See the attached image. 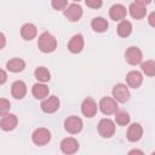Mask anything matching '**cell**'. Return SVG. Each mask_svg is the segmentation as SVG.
Wrapping results in <instances>:
<instances>
[{
  "label": "cell",
  "mask_w": 155,
  "mask_h": 155,
  "mask_svg": "<svg viewBox=\"0 0 155 155\" xmlns=\"http://www.w3.org/2000/svg\"><path fill=\"white\" fill-rule=\"evenodd\" d=\"M128 154H140V155H143L144 153H143L142 150H138V149H133V150H130V151H128Z\"/></svg>",
  "instance_id": "d6a6232c"
},
{
  "label": "cell",
  "mask_w": 155,
  "mask_h": 155,
  "mask_svg": "<svg viewBox=\"0 0 155 155\" xmlns=\"http://www.w3.org/2000/svg\"><path fill=\"white\" fill-rule=\"evenodd\" d=\"M109 16L113 21H122L127 16V10L122 4H115L109 10Z\"/></svg>",
  "instance_id": "5bb4252c"
},
{
  "label": "cell",
  "mask_w": 155,
  "mask_h": 155,
  "mask_svg": "<svg viewBox=\"0 0 155 155\" xmlns=\"http://www.w3.org/2000/svg\"><path fill=\"white\" fill-rule=\"evenodd\" d=\"M148 22H149V24H150L153 28H155V11H153V12L148 16Z\"/></svg>",
  "instance_id": "f546056e"
},
{
  "label": "cell",
  "mask_w": 155,
  "mask_h": 155,
  "mask_svg": "<svg viewBox=\"0 0 155 155\" xmlns=\"http://www.w3.org/2000/svg\"><path fill=\"white\" fill-rule=\"evenodd\" d=\"M51 5L57 11H64L68 7V0H51Z\"/></svg>",
  "instance_id": "4316f807"
},
{
  "label": "cell",
  "mask_w": 155,
  "mask_h": 155,
  "mask_svg": "<svg viewBox=\"0 0 155 155\" xmlns=\"http://www.w3.org/2000/svg\"><path fill=\"white\" fill-rule=\"evenodd\" d=\"M128 12L131 15L132 18L134 19H143L147 15V10H145V6L140 5V4H137V2H132L128 7Z\"/></svg>",
  "instance_id": "ffe728a7"
},
{
  "label": "cell",
  "mask_w": 155,
  "mask_h": 155,
  "mask_svg": "<svg viewBox=\"0 0 155 155\" xmlns=\"http://www.w3.org/2000/svg\"><path fill=\"white\" fill-rule=\"evenodd\" d=\"M154 1H155V0H154Z\"/></svg>",
  "instance_id": "d590c367"
},
{
  "label": "cell",
  "mask_w": 155,
  "mask_h": 155,
  "mask_svg": "<svg viewBox=\"0 0 155 155\" xmlns=\"http://www.w3.org/2000/svg\"><path fill=\"white\" fill-rule=\"evenodd\" d=\"M125 59L131 65L140 64L143 61V53L137 46H130L125 52Z\"/></svg>",
  "instance_id": "8992f818"
},
{
  "label": "cell",
  "mask_w": 155,
  "mask_h": 155,
  "mask_svg": "<svg viewBox=\"0 0 155 155\" xmlns=\"http://www.w3.org/2000/svg\"><path fill=\"white\" fill-rule=\"evenodd\" d=\"M114 115H115V122L119 126H126V125H128V122H130V115H128V113L122 111V110H117Z\"/></svg>",
  "instance_id": "484cf974"
},
{
  "label": "cell",
  "mask_w": 155,
  "mask_h": 155,
  "mask_svg": "<svg viewBox=\"0 0 155 155\" xmlns=\"http://www.w3.org/2000/svg\"><path fill=\"white\" fill-rule=\"evenodd\" d=\"M31 139H33V143L39 147L45 145L51 140V132L45 127H39L33 132Z\"/></svg>",
  "instance_id": "5b68a950"
},
{
  "label": "cell",
  "mask_w": 155,
  "mask_h": 155,
  "mask_svg": "<svg viewBox=\"0 0 155 155\" xmlns=\"http://www.w3.org/2000/svg\"><path fill=\"white\" fill-rule=\"evenodd\" d=\"M91 27L94 31L97 33H104L108 30V27H109V23L105 18L103 17H94L91 22Z\"/></svg>",
  "instance_id": "44dd1931"
},
{
  "label": "cell",
  "mask_w": 155,
  "mask_h": 155,
  "mask_svg": "<svg viewBox=\"0 0 155 155\" xmlns=\"http://www.w3.org/2000/svg\"><path fill=\"white\" fill-rule=\"evenodd\" d=\"M63 12H64V16L68 18V21H70V22H78L82 17V8L79 4L68 5V7Z\"/></svg>",
  "instance_id": "9c48e42d"
},
{
  "label": "cell",
  "mask_w": 155,
  "mask_h": 155,
  "mask_svg": "<svg viewBox=\"0 0 155 155\" xmlns=\"http://www.w3.org/2000/svg\"><path fill=\"white\" fill-rule=\"evenodd\" d=\"M82 127H84V124H82V120L79 116L71 115V116H68L64 120V128L70 134H76L79 132H81Z\"/></svg>",
  "instance_id": "3957f363"
},
{
  "label": "cell",
  "mask_w": 155,
  "mask_h": 155,
  "mask_svg": "<svg viewBox=\"0 0 155 155\" xmlns=\"http://www.w3.org/2000/svg\"><path fill=\"white\" fill-rule=\"evenodd\" d=\"M97 130H98V133H99L101 137H103V138H110L115 133V122L113 120L108 119V117L102 119L98 122Z\"/></svg>",
  "instance_id": "7a4b0ae2"
},
{
  "label": "cell",
  "mask_w": 155,
  "mask_h": 155,
  "mask_svg": "<svg viewBox=\"0 0 155 155\" xmlns=\"http://www.w3.org/2000/svg\"><path fill=\"white\" fill-rule=\"evenodd\" d=\"M142 136H143V127L139 124L134 122V124H131L128 126L126 137H127V139L130 142H133V143L134 142H138L142 138Z\"/></svg>",
  "instance_id": "9a60e30c"
},
{
  "label": "cell",
  "mask_w": 155,
  "mask_h": 155,
  "mask_svg": "<svg viewBox=\"0 0 155 155\" xmlns=\"http://www.w3.org/2000/svg\"><path fill=\"white\" fill-rule=\"evenodd\" d=\"M18 124V119L15 114L11 113H6L4 115H1V120H0V127L2 131H12L16 128Z\"/></svg>",
  "instance_id": "8fae6325"
},
{
  "label": "cell",
  "mask_w": 155,
  "mask_h": 155,
  "mask_svg": "<svg viewBox=\"0 0 155 155\" xmlns=\"http://www.w3.org/2000/svg\"><path fill=\"white\" fill-rule=\"evenodd\" d=\"M34 75L39 82H47L51 79V74H50L48 69L45 67H38L34 71Z\"/></svg>",
  "instance_id": "cb8c5ba5"
},
{
  "label": "cell",
  "mask_w": 155,
  "mask_h": 155,
  "mask_svg": "<svg viewBox=\"0 0 155 155\" xmlns=\"http://www.w3.org/2000/svg\"><path fill=\"white\" fill-rule=\"evenodd\" d=\"M0 110H1V115L6 114L10 110V102L7 99H5V98L0 99Z\"/></svg>",
  "instance_id": "f1b7e54d"
},
{
  "label": "cell",
  "mask_w": 155,
  "mask_h": 155,
  "mask_svg": "<svg viewBox=\"0 0 155 155\" xmlns=\"http://www.w3.org/2000/svg\"><path fill=\"white\" fill-rule=\"evenodd\" d=\"M36 35H38V29H36V27L33 23H25V24L22 25V28H21V36L24 40L30 41Z\"/></svg>",
  "instance_id": "d6986e66"
},
{
  "label": "cell",
  "mask_w": 155,
  "mask_h": 155,
  "mask_svg": "<svg viewBox=\"0 0 155 155\" xmlns=\"http://www.w3.org/2000/svg\"><path fill=\"white\" fill-rule=\"evenodd\" d=\"M126 82L130 87L132 88H138L142 82H143V75L140 71H137V70H131L127 73L126 75Z\"/></svg>",
  "instance_id": "2e32d148"
},
{
  "label": "cell",
  "mask_w": 155,
  "mask_h": 155,
  "mask_svg": "<svg viewBox=\"0 0 155 155\" xmlns=\"http://www.w3.org/2000/svg\"><path fill=\"white\" fill-rule=\"evenodd\" d=\"M85 46V40L81 34H75L68 42V50L71 53H80Z\"/></svg>",
  "instance_id": "4fadbf2b"
},
{
  "label": "cell",
  "mask_w": 155,
  "mask_h": 155,
  "mask_svg": "<svg viewBox=\"0 0 155 155\" xmlns=\"http://www.w3.org/2000/svg\"><path fill=\"white\" fill-rule=\"evenodd\" d=\"M140 69L147 76H155V61L149 59L140 63Z\"/></svg>",
  "instance_id": "d4e9b609"
},
{
  "label": "cell",
  "mask_w": 155,
  "mask_h": 155,
  "mask_svg": "<svg viewBox=\"0 0 155 155\" xmlns=\"http://www.w3.org/2000/svg\"><path fill=\"white\" fill-rule=\"evenodd\" d=\"M113 97L120 103H125L130 99V91L125 84H116L113 87Z\"/></svg>",
  "instance_id": "ba28073f"
},
{
  "label": "cell",
  "mask_w": 155,
  "mask_h": 155,
  "mask_svg": "<svg viewBox=\"0 0 155 155\" xmlns=\"http://www.w3.org/2000/svg\"><path fill=\"white\" fill-rule=\"evenodd\" d=\"M38 47L44 53H51L57 48V40L51 33L44 31L42 34L39 35Z\"/></svg>",
  "instance_id": "6da1fadb"
},
{
  "label": "cell",
  "mask_w": 155,
  "mask_h": 155,
  "mask_svg": "<svg viewBox=\"0 0 155 155\" xmlns=\"http://www.w3.org/2000/svg\"><path fill=\"white\" fill-rule=\"evenodd\" d=\"M61 150L67 155L75 154L79 150V142L73 137H67L61 142Z\"/></svg>",
  "instance_id": "7c38bea8"
},
{
  "label": "cell",
  "mask_w": 155,
  "mask_h": 155,
  "mask_svg": "<svg viewBox=\"0 0 155 155\" xmlns=\"http://www.w3.org/2000/svg\"><path fill=\"white\" fill-rule=\"evenodd\" d=\"M27 93V85L22 80H17L11 85V94L16 99H22Z\"/></svg>",
  "instance_id": "e0dca14e"
},
{
  "label": "cell",
  "mask_w": 155,
  "mask_h": 155,
  "mask_svg": "<svg viewBox=\"0 0 155 155\" xmlns=\"http://www.w3.org/2000/svg\"><path fill=\"white\" fill-rule=\"evenodd\" d=\"M98 108L104 115H113L117 111V101H115L111 97H103L99 101Z\"/></svg>",
  "instance_id": "277c9868"
},
{
  "label": "cell",
  "mask_w": 155,
  "mask_h": 155,
  "mask_svg": "<svg viewBox=\"0 0 155 155\" xmlns=\"http://www.w3.org/2000/svg\"><path fill=\"white\" fill-rule=\"evenodd\" d=\"M31 94L36 99H45L46 97H48L50 90L45 85V82H38V84L33 85V87H31Z\"/></svg>",
  "instance_id": "ac0fdd59"
},
{
  "label": "cell",
  "mask_w": 155,
  "mask_h": 155,
  "mask_svg": "<svg viewBox=\"0 0 155 155\" xmlns=\"http://www.w3.org/2000/svg\"><path fill=\"white\" fill-rule=\"evenodd\" d=\"M0 73H1V80H0V84L2 85V84H5V81H6V79H7V75H6V71H5L4 69H2Z\"/></svg>",
  "instance_id": "4dcf8cb0"
},
{
  "label": "cell",
  "mask_w": 155,
  "mask_h": 155,
  "mask_svg": "<svg viewBox=\"0 0 155 155\" xmlns=\"http://www.w3.org/2000/svg\"><path fill=\"white\" fill-rule=\"evenodd\" d=\"M134 2L140 4V5H143V6H147L148 4H150V2H151V0H134Z\"/></svg>",
  "instance_id": "1f68e13d"
},
{
  "label": "cell",
  "mask_w": 155,
  "mask_h": 155,
  "mask_svg": "<svg viewBox=\"0 0 155 155\" xmlns=\"http://www.w3.org/2000/svg\"><path fill=\"white\" fill-rule=\"evenodd\" d=\"M97 108H98L97 107V103L91 97L85 98L82 101V103H81V113L86 117H93L97 114Z\"/></svg>",
  "instance_id": "30bf717a"
},
{
  "label": "cell",
  "mask_w": 155,
  "mask_h": 155,
  "mask_svg": "<svg viewBox=\"0 0 155 155\" xmlns=\"http://www.w3.org/2000/svg\"><path fill=\"white\" fill-rule=\"evenodd\" d=\"M59 104H61V102H59L57 96H50V97H46L45 99H42L40 107H41L44 113L52 114L59 109Z\"/></svg>",
  "instance_id": "52a82bcc"
},
{
  "label": "cell",
  "mask_w": 155,
  "mask_h": 155,
  "mask_svg": "<svg viewBox=\"0 0 155 155\" xmlns=\"http://www.w3.org/2000/svg\"><path fill=\"white\" fill-rule=\"evenodd\" d=\"M117 34L121 38H127L131 33H132V23L130 21H126V19H122L120 21V23L117 24Z\"/></svg>",
  "instance_id": "603a6c76"
},
{
  "label": "cell",
  "mask_w": 155,
  "mask_h": 155,
  "mask_svg": "<svg viewBox=\"0 0 155 155\" xmlns=\"http://www.w3.org/2000/svg\"><path fill=\"white\" fill-rule=\"evenodd\" d=\"M74 1H78V2H79V1H81V0H74Z\"/></svg>",
  "instance_id": "e575fe53"
},
{
  "label": "cell",
  "mask_w": 155,
  "mask_h": 155,
  "mask_svg": "<svg viewBox=\"0 0 155 155\" xmlns=\"http://www.w3.org/2000/svg\"><path fill=\"white\" fill-rule=\"evenodd\" d=\"M6 68L11 73H19L25 68V62L21 58H12L6 63Z\"/></svg>",
  "instance_id": "7402d4cb"
},
{
  "label": "cell",
  "mask_w": 155,
  "mask_h": 155,
  "mask_svg": "<svg viewBox=\"0 0 155 155\" xmlns=\"http://www.w3.org/2000/svg\"><path fill=\"white\" fill-rule=\"evenodd\" d=\"M85 4L90 8H101L103 5V0H85Z\"/></svg>",
  "instance_id": "83f0119b"
},
{
  "label": "cell",
  "mask_w": 155,
  "mask_h": 155,
  "mask_svg": "<svg viewBox=\"0 0 155 155\" xmlns=\"http://www.w3.org/2000/svg\"><path fill=\"white\" fill-rule=\"evenodd\" d=\"M1 41H2V44H1V48H4V46H5V34L4 33H1Z\"/></svg>",
  "instance_id": "836d02e7"
}]
</instances>
